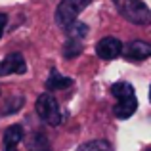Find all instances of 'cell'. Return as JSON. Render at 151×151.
Segmentation results:
<instances>
[{
  "mask_svg": "<svg viewBox=\"0 0 151 151\" xmlns=\"http://www.w3.org/2000/svg\"><path fill=\"white\" fill-rule=\"evenodd\" d=\"M117 12L134 25H147L151 21V12L144 0H113Z\"/></svg>",
  "mask_w": 151,
  "mask_h": 151,
  "instance_id": "obj_1",
  "label": "cell"
},
{
  "mask_svg": "<svg viewBox=\"0 0 151 151\" xmlns=\"http://www.w3.org/2000/svg\"><path fill=\"white\" fill-rule=\"evenodd\" d=\"M35 107H37L38 117H40L44 122H48L50 126H58V124H61V122H63L61 109H59V105H58V101H55V98L52 96L50 92L40 94Z\"/></svg>",
  "mask_w": 151,
  "mask_h": 151,
  "instance_id": "obj_2",
  "label": "cell"
},
{
  "mask_svg": "<svg viewBox=\"0 0 151 151\" xmlns=\"http://www.w3.org/2000/svg\"><path fill=\"white\" fill-rule=\"evenodd\" d=\"M90 2H92V0H61L58 10H55V23L61 25V27L69 25L71 21H75V19L78 17V14H81Z\"/></svg>",
  "mask_w": 151,
  "mask_h": 151,
  "instance_id": "obj_3",
  "label": "cell"
},
{
  "mask_svg": "<svg viewBox=\"0 0 151 151\" xmlns=\"http://www.w3.org/2000/svg\"><path fill=\"white\" fill-rule=\"evenodd\" d=\"M27 69L25 59L21 54H10L0 61V77H8V75H23Z\"/></svg>",
  "mask_w": 151,
  "mask_h": 151,
  "instance_id": "obj_4",
  "label": "cell"
},
{
  "mask_svg": "<svg viewBox=\"0 0 151 151\" xmlns=\"http://www.w3.org/2000/svg\"><path fill=\"white\" fill-rule=\"evenodd\" d=\"M121 50H122L121 40H117V38H113V37H105L96 44V54L100 55L101 59H105V61H111V59L119 58V55H121Z\"/></svg>",
  "mask_w": 151,
  "mask_h": 151,
  "instance_id": "obj_5",
  "label": "cell"
},
{
  "mask_svg": "<svg viewBox=\"0 0 151 151\" xmlns=\"http://www.w3.org/2000/svg\"><path fill=\"white\" fill-rule=\"evenodd\" d=\"M121 54H124V58L130 61H144L151 55V46L144 40H132L126 44V48L121 50Z\"/></svg>",
  "mask_w": 151,
  "mask_h": 151,
  "instance_id": "obj_6",
  "label": "cell"
},
{
  "mask_svg": "<svg viewBox=\"0 0 151 151\" xmlns=\"http://www.w3.org/2000/svg\"><path fill=\"white\" fill-rule=\"evenodd\" d=\"M136 109H138V100L134 96H130V98H124V100H119L115 109H113V113L119 119H128L136 113Z\"/></svg>",
  "mask_w": 151,
  "mask_h": 151,
  "instance_id": "obj_7",
  "label": "cell"
},
{
  "mask_svg": "<svg viewBox=\"0 0 151 151\" xmlns=\"http://www.w3.org/2000/svg\"><path fill=\"white\" fill-rule=\"evenodd\" d=\"M73 84V78L65 77V75H59L58 71H52V75L46 81V88L48 90H63V88H69Z\"/></svg>",
  "mask_w": 151,
  "mask_h": 151,
  "instance_id": "obj_8",
  "label": "cell"
},
{
  "mask_svg": "<svg viewBox=\"0 0 151 151\" xmlns=\"http://www.w3.org/2000/svg\"><path fill=\"white\" fill-rule=\"evenodd\" d=\"M23 128L19 124H12L4 130V136H2V144L4 145H17L19 142L23 140Z\"/></svg>",
  "mask_w": 151,
  "mask_h": 151,
  "instance_id": "obj_9",
  "label": "cell"
},
{
  "mask_svg": "<svg viewBox=\"0 0 151 151\" xmlns=\"http://www.w3.org/2000/svg\"><path fill=\"white\" fill-rule=\"evenodd\" d=\"M27 147H29V151H52L48 138L42 132H35L27 142Z\"/></svg>",
  "mask_w": 151,
  "mask_h": 151,
  "instance_id": "obj_10",
  "label": "cell"
},
{
  "mask_svg": "<svg viewBox=\"0 0 151 151\" xmlns=\"http://www.w3.org/2000/svg\"><path fill=\"white\" fill-rule=\"evenodd\" d=\"M111 94H113L117 100H124V98L134 96V88H132L130 82L121 81V82H115V84L111 86Z\"/></svg>",
  "mask_w": 151,
  "mask_h": 151,
  "instance_id": "obj_11",
  "label": "cell"
},
{
  "mask_svg": "<svg viewBox=\"0 0 151 151\" xmlns=\"http://www.w3.org/2000/svg\"><path fill=\"white\" fill-rule=\"evenodd\" d=\"M67 29V35H69V38H75V40H78V38L86 37L88 35V27L84 25V23H78L77 19L75 21H71L69 25H65Z\"/></svg>",
  "mask_w": 151,
  "mask_h": 151,
  "instance_id": "obj_12",
  "label": "cell"
},
{
  "mask_svg": "<svg viewBox=\"0 0 151 151\" xmlns=\"http://www.w3.org/2000/svg\"><path fill=\"white\" fill-rule=\"evenodd\" d=\"M77 151H113V147H111V144L105 142V140H92V142L82 144Z\"/></svg>",
  "mask_w": 151,
  "mask_h": 151,
  "instance_id": "obj_13",
  "label": "cell"
},
{
  "mask_svg": "<svg viewBox=\"0 0 151 151\" xmlns=\"http://www.w3.org/2000/svg\"><path fill=\"white\" fill-rule=\"evenodd\" d=\"M81 52H82V46H81V42L75 40V38H69V40H67V44L63 46V55H65L67 59H71V58H75V55H78Z\"/></svg>",
  "mask_w": 151,
  "mask_h": 151,
  "instance_id": "obj_14",
  "label": "cell"
},
{
  "mask_svg": "<svg viewBox=\"0 0 151 151\" xmlns=\"http://www.w3.org/2000/svg\"><path fill=\"white\" fill-rule=\"evenodd\" d=\"M6 23H8V15H6V14H0V38H2V35H4Z\"/></svg>",
  "mask_w": 151,
  "mask_h": 151,
  "instance_id": "obj_15",
  "label": "cell"
},
{
  "mask_svg": "<svg viewBox=\"0 0 151 151\" xmlns=\"http://www.w3.org/2000/svg\"><path fill=\"white\" fill-rule=\"evenodd\" d=\"M4 151H17V145H4Z\"/></svg>",
  "mask_w": 151,
  "mask_h": 151,
  "instance_id": "obj_16",
  "label": "cell"
}]
</instances>
